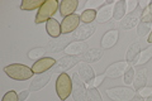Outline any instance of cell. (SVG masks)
I'll use <instances>...</instances> for the list:
<instances>
[{
	"mask_svg": "<svg viewBox=\"0 0 152 101\" xmlns=\"http://www.w3.org/2000/svg\"><path fill=\"white\" fill-rule=\"evenodd\" d=\"M4 72L9 76L10 78L15 80V81H26L29 80L33 76V70L31 67L24 66V65H19V63H13L9 65L4 68Z\"/></svg>",
	"mask_w": 152,
	"mask_h": 101,
	"instance_id": "obj_1",
	"label": "cell"
},
{
	"mask_svg": "<svg viewBox=\"0 0 152 101\" xmlns=\"http://www.w3.org/2000/svg\"><path fill=\"white\" fill-rule=\"evenodd\" d=\"M58 7H60V3L57 0H47V1H45L43 5L38 9L34 23L41 24L43 22H48L55 15V13L58 10Z\"/></svg>",
	"mask_w": 152,
	"mask_h": 101,
	"instance_id": "obj_2",
	"label": "cell"
},
{
	"mask_svg": "<svg viewBox=\"0 0 152 101\" xmlns=\"http://www.w3.org/2000/svg\"><path fill=\"white\" fill-rule=\"evenodd\" d=\"M56 92L58 95V97L61 99V101H65L71 94H72V80H71V77L66 73V72L60 73V76L57 77Z\"/></svg>",
	"mask_w": 152,
	"mask_h": 101,
	"instance_id": "obj_3",
	"label": "cell"
},
{
	"mask_svg": "<svg viewBox=\"0 0 152 101\" xmlns=\"http://www.w3.org/2000/svg\"><path fill=\"white\" fill-rule=\"evenodd\" d=\"M80 61H83L81 56H65L58 61H56L55 66L51 68V72L52 73H64L65 71L76 66Z\"/></svg>",
	"mask_w": 152,
	"mask_h": 101,
	"instance_id": "obj_4",
	"label": "cell"
},
{
	"mask_svg": "<svg viewBox=\"0 0 152 101\" xmlns=\"http://www.w3.org/2000/svg\"><path fill=\"white\" fill-rule=\"evenodd\" d=\"M107 95L109 99H112L113 101H131L134 97V91L129 87H112V89H107Z\"/></svg>",
	"mask_w": 152,
	"mask_h": 101,
	"instance_id": "obj_5",
	"label": "cell"
},
{
	"mask_svg": "<svg viewBox=\"0 0 152 101\" xmlns=\"http://www.w3.org/2000/svg\"><path fill=\"white\" fill-rule=\"evenodd\" d=\"M86 86L79 73L72 75V97L75 101H86Z\"/></svg>",
	"mask_w": 152,
	"mask_h": 101,
	"instance_id": "obj_6",
	"label": "cell"
},
{
	"mask_svg": "<svg viewBox=\"0 0 152 101\" xmlns=\"http://www.w3.org/2000/svg\"><path fill=\"white\" fill-rule=\"evenodd\" d=\"M129 67L131 65L127 61H119L109 66L105 70V73L104 75H105V77H109V78H118L121 76H124V73Z\"/></svg>",
	"mask_w": 152,
	"mask_h": 101,
	"instance_id": "obj_7",
	"label": "cell"
},
{
	"mask_svg": "<svg viewBox=\"0 0 152 101\" xmlns=\"http://www.w3.org/2000/svg\"><path fill=\"white\" fill-rule=\"evenodd\" d=\"M142 14H143V10L138 7L133 13L128 14L126 18H123V20L121 22V27L122 29L124 31H129L132 28H134L136 25H138L141 23V19H142Z\"/></svg>",
	"mask_w": 152,
	"mask_h": 101,
	"instance_id": "obj_8",
	"label": "cell"
},
{
	"mask_svg": "<svg viewBox=\"0 0 152 101\" xmlns=\"http://www.w3.org/2000/svg\"><path fill=\"white\" fill-rule=\"evenodd\" d=\"M95 25L94 24H83L77 29L72 33V39L75 42H83L84 39H88L95 33Z\"/></svg>",
	"mask_w": 152,
	"mask_h": 101,
	"instance_id": "obj_9",
	"label": "cell"
},
{
	"mask_svg": "<svg viewBox=\"0 0 152 101\" xmlns=\"http://www.w3.org/2000/svg\"><path fill=\"white\" fill-rule=\"evenodd\" d=\"M79 24H80V15H77V14L69 15L64 18L62 23H61V32L64 34H69L71 32H75L80 27Z\"/></svg>",
	"mask_w": 152,
	"mask_h": 101,
	"instance_id": "obj_10",
	"label": "cell"
},
{
	"mask_svg": "<svg viewBox=\"0 0 152 101\" xmlns=\"http://www.w3.org/2000/svg\"><path fill=\"white\" fill-rule=\"evenodd\" d=\"M113 13H114V3H113V0L112 1L108 0V1L105 3V5L102 7L96 12V19H95V20H96L98 23H100V24L107 23L112 19Z\"/></svg>",
	"mask_w": 152,
	"mask_h": 101,
	"instance_id": "obj_11",
	"label": "cell"
},
{
	"mask_svg": "<svg viewBox=\"0 0 152 101\" xmlns=\"http://www.w3.org/2000/svg\"><path fill=\"white\" fill-rule=\"evenodd\" d=\"M52 77V72H45V73H38L36 77H33L31 86H29V91L34 92V91H39L41 89H43L45 86L51 81Z\"/></svg>",
	"mask_w": 152,
	"mask_h": 101,
	"instance_id": "obj_12",
	"label": "cell"
},
{
	"mask_svg": "<svg viewBox=\"0 0 152 101\" xmlns=\"http://www.w3.org/2000/svg\"><path fill=\"white\" fill-rule=\"evenodd\" d=\"M71 38H72V36H69V34H64L58 38H55V39L51 41L50 44H48L50 52L57 53V52H60V51H65L66 47L71 43Z\"/></svg>",
	"mask_w": 152,
	"mask_h": 101,
	"instance_id": "obj_13",
	"label": "cell"
},
{
	"mask_svg": "<svg viewBox=\"0 0 152 101\" xmlns=\"http://www.w3.org/2000/svg\"><path fill=\"white\" fill-rule=\"evenodd\" d=\"M118 38H119V32L117 29L108 31L102 37V41H100L102 49H110L112 47H114L117 44Z\"/></svg>",
	"mask_w": 152,
	"mask_h": 101,
	"instance_id": "obj_14",
	"label": "cell"
},
{
	"mask_svg": "<svg viewBox=\"0 0 152 101\" xmlns=\"http://www.w3.org/2000/svg\"><path fill=\"white\" fill-rule=\"evenodd\" d=\"M147 84V68L143 66H138L134 71V78H133V87L134 90H142L146 87Z\"/></svg>",
	"mask_w": 152,
	"mask_h": 101,
	"instance_id": "obj_15",
	"label": "cell"
},
{
	"mask_svg": "<svg viewBox=\"0 0 152 101\" xmlns=\"http://www.w3.org/2000/svg\"><path fill=\"white\" fill-rule=\"evenodd\" d=\"M55 63L56 61L52 57H43L33 65L32 70L34 73H45V72H48V70H51L55 66Z\"/></svg>",
	"mask_w": 152,
	"mask_h": 101,
	"instance_id": "obj_16",
	"label": "cell"
},
{
	"mask_svg": "<svg viewBox=\"0 0 152 101\" xmlns=\"http://www.w3.org/2000/svg\"><path fill=\"white\" fill-rule=\"evenodd\" d=\"M88 48V43L85 42H72L66 47L65 53L67 56H83L89 51Z\"/></svg>",
	"mask_w": 152,
	"mask_h": 101,
	"instance_id": "obj_17",
	"label": "cell"
},
{
	"mask_svg": "<svg viewBox=\"0 0 152 101\" xmlns=\"http://www.w3.org/2000/svg\"><path fill=\"white\" fill-rule=\"evenodd\" d=\"M77 5H79L77 0H64V1L60 3V7H58L60 14L64 18L72 15L74 12L76 10V8H77Z\"/></svg>",
	"mask_w": 152,
	"mask_h": 101,
	"instance_id": "obj_18",
	"label": "cell"
},
{
	"mask_svg": "<svg viewBox=\"0 0 152 101\" xmlns=\"http://www.w3.org/2000/svg\"><path fill=\"white\" fill-rule=\"evenodd\" d=\"M77 73L80 75V77H81V80L84 81V82H91V81L95 78V71L91 66H90L89 63H81L80 65V68H79V72Z\"/></svg>",
	"mask_w": 152,
	"mask_h": 101,
	"instance_id": "obj_19",
	"label": "cell"
},
{
	"mask_svg": "<svg viewBox=\"0 0 152 101\" xmlns=\"http://www.w3.org/2000/svg\"><path fill=\"white\" fill-rule=\"evenodd\" d=\"M103 56H104V51L102 48H91L85 54L81 56V58L85 63H93V62H98L99 60H102Z\"/></svg>",
	"mask_w": 152,
	"mask_h": 101,
	"instance_id": "obj_20",
	"label": "cell"
},
{
	"mask_svg": "<svg viewBox=\"0 0 152 101\" xmlns=\"http://www.w3.org/2000/svg\"><path fill=\"white\" fill-rule=\"evenodd\" d=\"M140 53H141V46H140V43H133V44L129 48H128V51H127L126 61L131 66L136 65V62H137V60H138V57H140Z\"/></svg>",
	"mask_w": 152,
	"mask_h": 101,
	"instance_id": "obj_21",
	"label": "cell"
},
{
	"mask_svg": "<svg viewBox=\"0 0 152 101\" xmlns=\"http://www.w3.org/2000/svg\"><path fill=\"white\" fill-rule=\"evenodd\" d=\"M46 31L47 33L52 37V38H58L61 32V24L58 23V20H56L55 18H51L46 24Z\"/></svg>",
	"mask_w": 152,
	"mask_h": 101,
	"instance_id": "obj_22",
	"label": "cell"
},
{
	"mask_svg": "<svg viewBox=\"0 0 152 101\" xmlns=\"http://www.w3.org/2000/svg\"><path fill=\"white\" fill-rule=\"evenodd\" d=\"M127 13V7H126V1H123V0H121V1H117L115 4H114V13H113V18L115 19V20H122L123 18H124Z\"/></svg>",
	"mask_w": 152,
	"mask_h": 101,
	"instance_id": "obj_23",
	"label": "cell"
},
{
	"mask_svg": "<svg viewBox=\"0 0 152 101\" xmlns=\"http://www.w3.org/2000/svg\"><path fill=\"white\" fill-rule=\"evenodd\" d=\"M45 1L42 0H23L20 4V9L22 10H34V9H39L43 5Z\"/></svg>",
	"mask_w": 152,
	"mask_h": 101,
	"instance_id": "obj_24",
	"label": "cell"
},
{
	"mask_svg": "<svg viewBox=\"0 0 152 101\" xmlns=\"http://www.w3.org/2000/svg\"><path fill=\"white\" fill-rule=\"evenodd\" d=\"M151 58H152V44L147 47L146 49L141 51L140 57H138V60H137L136 65H137V66H143V65H146Z\"/></svg>",
	"mask_w": 152,
	"mask_h": 101,
	"instance_id": "obj_25",
	"label": "cell"
},
{
	"mask_svg": "<svg viewBox=\"0 0 152 101\" xmlns=\"http://www.w3.org/2000/svg\"><path fill=\"white\" fill-rule=\"evenodd\" d=\"M46 53V48L43 47H37V48H33L28 52V57L31 60H34V61H39L41 58H43V56Z\"/></svg>",
	"mask_w": 152,
	"mask_h": 101,
	"instance_id": "obj_26",
	"label": "cell"
},
{
	"mask_svg": "<svg viewBox=\"0 0 152 101\" xmlns=\"http://www.w3.org/2000/svg\"><path fill=\"white\" fill-rule=\"evenodd\" d=\"M80 19H81V22L84 24H91V22L96 19V12L95 10H85L81 14Z\"/></svg>",
	"mask_w": 152,
	"mask_h": 101,
	"instance_id": "obj_27",
	"label": "cell"
},
{
	"mask_svg": "<svg viewBox=\"0 0 152 101\" xmlns=\"http://www.w3.org/2000/svg\"><path fill=\"white\" fill-rule=\"evenodd\" d=\"M107 1H104V0H89L85 4V8H86V10H95V9H100L102 7L105 5Z\"/></svg>",
	"mask_w": 152,
	"mask_h": 101,
	"instance_id": "obj_28",
	"label": "cell"
},
{
	"mask_svg": "<svg viewBox=\"0 0 152 101\" xmlns=\"http://www.w3.org/2000/svg\"><path fill=\"white\" fill-rule=\"evenodd\" d=\"M86 101H103L100 92L96 89H88Z\"/></svg>",
	"mask_w": 152,
	"mask_h": 101,
	"instance_id": "obj_29",
	"label": "cell"
},
{
	"mask_svg": "<svg viewBox=\"0 0 152 101\" xmlns=\"http://www.w3.org/2000/svg\"><path fill=\"white\" fill-rule=\"evenodd\" d=\"M151 23H146V22H141L138 25H137V34H138V37H143L146 36L147 33L150 32L151 29Z\"/></svg>",
	"mask_w": 152,
	"mask_h": 101,
	"instance_id": "obj_30",
	"label": "cell"
},
{
	"mask_svg": "<svg viewBox=\"0 0 152 101\" xmlns=\"http://www.w3.org/2000/svg\"><path fill=\"white\" fill-rule=\"evenodd\" d=\"M134 68L133 66H131L127 70V72L124 73V84L126 85H132L133 84V78H134Z\"/></svg>",
	"mask_w": 152,
	"mask_h": 101,
	"instance_id": "obj_31",
	"label": "cell"
},
{
	"mask_svg": "<svg viewBox=\"0 0 152 101\" xmlns=\"http://www.w3.org/2000/svg\"><path fill=\"white\" fill-rule=\"evenodd\" d=\"M141 22H146V23H151L152 24V1L148 5V8H147L146 10H143Z\"/></svg>",
	"mask_w": 152,
	"mask_h": 101,
	"instance_id": "obj_32",
	"label": "cell"
},
{
	"mask_svg": "<svg viewBox=\"0 0 152 101\" xmlns=\"http://www.w3.org/2000/svg\"><path fill=\"white\" fill-rule=\"evenodd\" d=\"M104 78H105V75H99V76H96L91 82H89L88 84V87L89 89H96L98 86H100L102 84H103V81H104Z\"/></svg>",
	"mask_w": 152,
	"mask_h": 101,
	"instance_id": "obj_33",
	"label": "cell"
},
{
	"mask_svg": "<svg viewBox=\"0 0 152 101\" xmlns=\"http://www.w3.org/2000/svg\"><path fill=\"white\" fill-rule=\"evenodd\" d=\"M3 101H19V96L18 94L15 92V91H8V92L4 95V97H3Z\"/></svg>",
	"mask_w": 152,
	"mask_h": 101,
	"instance_id": "obj_34",
	"label": "cell"
},
{
	"mask_svg": "<svg viewBox=\"0 0 152 101\" xmlns=\"http://www.w3.org/2000/svg\"><path fill=\"white\" fill-rule=\"evenodd\" d=\"M126 7H127V13L131 14L138 8V1L137 0H128V1H126Z\"/></svg>",
	"mask_w": 152,
	"mask_h": 101,
	"instance_id": "obj_35",
	"label": "cell"
},
{
	"mask_svg": "<svg viewBox=\"0 0 152 101\" xmlns=\"http://www.w3.org/2000/svg\"><path fill=\"white\" fill-rule=\"evenodd\" d=\"M140 96L141 97H151L152 96V87H143L140 90Z\"/></svg>",
	"mask_w": 152,
	"mask_h": 101,
	"instance_id": "obj_36",
	"label": "cell"
},
{
	"mask_svg": "<svg viewBox=\"0 0 152 101\" xmlns=\"http://www.w3.org/2000/svg\"><path fill=\"white\" fill-rule=\"evenodd\" d=\"M28 95H29V91H28V90H22L18 94V96H19V101H24V100L28 97Z\"/></svg>",
	"mask_w": 152,
	"mask_h": 101,
	"instance_id": "obj_37",
	"label": "cell"
},
{
	"mask_svg": "<svg viewBox=\"0 0 152 101\" xmlns=\"http://www.w3.org/2000/svg\"><path fill=\"white\" fill-rule=\"evenodd\" d=\"M151 4V1H147V0H143V1H138V7L142 9V10H146L148 5Z\"/></svg>",
	"mask_w": 152,
	"mask_h": 101,
	"instance_id": "obj_38",
	"label": "cell"
},
{
	"mask_svg": "<svg viewBox=\"0 0 152 101\" xmlns=\"http://www.w3.org/2000/svg\"><path fill=\"white\" fill-rule=\"evenodd\" d=\"M131 101H143V97H141V96L138 95V96H134V97H133Z\"/></svg>",
	"mask_w": 152,
	"mask_h": 101,
	"instance_id": "obj_39",
	"label": "cell"
},
{
	"mask_svg": "<svg viewBox=\"0 0 152 101\" xmlns=\"http://www.w3.org/2000/svg\"><path fill=\"white\" fill-rule=\"evenodd\" d=\"M147 42L151 43V44H152V31H151V33H150V36H148V39H147Z\"/></svg>",
	"mask_w": 152,
	"mask_h": 101,
	"instance_id": "obj_40",
	"label": "cell"
},
{
	"mask_svg": "<svg viewBox=\"0 0 152 101\" xmlns=\"http://www.w3.org/2000/svg\"><path fill=\"white\" fill-rule=\"evenodd\" d=\"M146 101H152V96H151V97H147Z\"/></svg>",
	"mask_w": 152,
	"mask_h": 101,
	"instance_id": "obj_41",
	"label": "cell"
}]
</instances>
